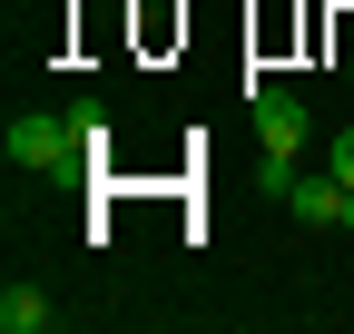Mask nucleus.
<instances>
[{"mask_svg": "<svg viewBox=\"0 0 354 334\" xmlns=\"http://www.w3.org/2000/svg\"><path fill=\"white\" fill-rule=\"evenodd\" d=\"M0 148H10L20 177H69V167H88V148H79V128H69V108H20Z\"/></svg>", "mask_w": 354, "mask_h": 334, "instance_id": "obj_1", "label": "nucleus"}, {"mask_svg": "<svg viewBox=\"0 0 354 334\" xmlns=\"http://www.w3.org/2000/svg\"><path fill=\"white\" fill-rule=\"evenodd\" d=\"M246 118H256V148H266V157H295L305 138H315V118H305V99L286 89V79H266V89H246Z\"/></svg>", "mask_w": 354, "mask_h": 334, "instance_id": "obj_2", "label": "nucleus"}, {"mask_svg": "<svg viewBox=\"0 0 354 334\" xmlns=\"http://www.w3.org/2000/svg\"><path fill=\"white\" fill-rule=\"evenodd\" d=\"M50 324H59V305L39 285H0V334H50Z\"/></svg>", "mask_w": 354, "mask_h": 334, "instance_id": "obj_3", "label": "nucleus"}, {"mask_svg": "<svg viewBox=\"0 0 354 334\" xmlns=\"http://www.w3.org/2000/svg\"><path fill=\"white\" fill-rule=\"evenodd\" d=\"M286 206H295L305 226H335V217H344V177H295V187H286Z\"/></svg>", "mask_w": 354, "mask_h": 334, "instance_id": "obj_4", "label": "nucleus"}, {"mask_svg": "<svg viewBox=\"0 0 354 334\" xmlns=\"http://www.w3.org/2000/svg\"><path fill=\"white\" fill-rule=\"evenodd\" d=\"M69 128H79V148H88V157H109V118H99V108H69Z\"/></svg>", "mask_w": 354, "mask_h": 334, "instance_id": "obj_5", "label": "nucleus"}, {"mask_svg": "<svg viewBox=\"0 0 354 334\" xmlns=\"http://www.w3.org/2000/svg\"><path fill=\"white\" fill-rule=\"evenodd\" d=\"M335 177H344V187H354V128H344V138H335Z\"/></svg>", "mask_w": 354, "mask_h": 334, "instance_id": "obj_6", "label": "nucleus"}, {"mask_svg": "<svg viewBox=\"0 0 354 334\" xmlns=\"http://www.w3.org/2000/svg\"><path fill=\"white\" fill-rule=\"evenodd\" d=\"M335 226H344V236H354V187H344V217H335Z\"/></svg>", "mask_w": 354, "mask_h": 334, "instance_id": "obj_7", "label": "nucleus"}]
</instances>
